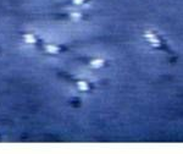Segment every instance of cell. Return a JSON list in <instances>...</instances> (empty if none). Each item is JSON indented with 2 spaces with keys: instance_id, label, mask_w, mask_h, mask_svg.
Wrapping results in <instances>:
<instances>
[{
  "instance_id": "7a4b0ae2",
  "label": "cell",
  "mask_w": 183,
  "mask_h": 154,
  "mask_svg": "<svg viewBox=\"0 0 183 154\" xmlns=\"http://www.w3.org/2000/svg\"><path fill=\"white\" fill-rule=\"evenodd\" d=\"M77 87H78V89L79 91H82V92H87V91H89V83L87 81H78L77 82Z\"/></svg>"
},
{
  "instance_id": "277c9868",
  "label": "cell",
  "mask_w": 183,
  "mask_h": 154,
  "mask_svg": "<svg viewBox=\"0 0 183 154\" xmlns=\"http://www.w3.org/2000/svg\"><path fill=\"white\" fill-rule=\"evenodd\" d=\"M45 50L48 51V53H50V54H56V53H59V51H60V48L57 45H54V44H49V45H46Z\"/></svg>"
},
{
  "instance_id": "8992f818",
  "label": "cell",
  "mask_w": 183,
  "mask_h": 154,
  "mask_svg": "<svg viewBox=\"0 0 183 154\" xmlns=\"http://www.w3.org/2000/svg\"><path fill=\"white\" fill-rule=\"evenodd\" d=\"M73 3H75L76 5H83V4L86 3V0H73Z\"/></svg>"
},
{
  "instance_id": "3957f363",
  "label": "cell",
  "mask_w": 183,
  "mask_h": 154,
  "mask_svg": "<svg viewBox=\"0 0 183 154\" xmlns=\"http://www.w3.org/2000/svg\"><path fill=\"white\" fill-rule=\"evenodd\" d=\"M104 63H105L104 59H94V60L90 61V66L94 67V69H100L104 65Z\"/></svg>"
},
{
  "instance_id": "6da1fadb",
  "label": "cell",
  "mask_w": 183,
  "mask_h": 154,
  "mask_svg": "<svg viewBox=\"0 0 183 154\" xmlns=\"http://www.w3.org/2000/svg\"><path fill=\"white\" fill-rule=\"evenodd\" d=\"M143 38L147 40V42L155 49H160V50H166L168 51V45L166 43L165 39H162V37L154 29H148L144 32Z\"/></svg>"
},
{
  "instance_id": "5b68a950",
  "label": "cell",
  "mask_w": 183,
  "mask_h": 154,
  "mask_svg": "<svg viewBox=\"0 0 183 154\" xmlns=\"http://www.w3.org/2000/svg\"><path fill=\"white\" fill-rule=\"evenodd\" d=\"M23 39H25V42H26V43H36V42H37V39H36V36H34V34H32V33L25 34Z\"/></svg>"
}]
</instances>
